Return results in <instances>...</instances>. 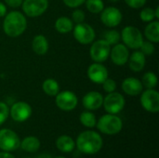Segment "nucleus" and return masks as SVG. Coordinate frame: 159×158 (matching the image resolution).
Returning <instances> with one entry per match:
<instances>
[{"label": "nucleus", "mask_w": 159, "mask_h": 158, "mask_svg": "<svg viewBox=\"0 0 159 158\" xmlns=\"http://www.w3.org/2000/svg\"><path fill=\"white\" fill-rule=\"evenodd\" d=\"M103 142L102 136L93 130H87L80 133L76 139L75 146L84 155H95L102 148Z\"/></svg>", "instance_id": "obj_1"}, {"label": "nucleus", "mask_w": 159, "mask_h": 158, "mask_svg": "<svg viewBox=\"0 0 159 158\" xmlns=\"http://www.w3.org/2000/svg\"><path fill=\"white\" fill-rule=\"evenodd\" d=\"M27 28V20L23 13L18 10H12L4 17L3 30L9 37H18L21 35Z\"/></svg>", "instance_id": "obj_2"}, {"label": "nucleus", "mask_w": 159, "mask_h": 158, "mask_svg": "<svg viewBox=\"0 0 159 158\" xmlns=\"http://www.w3.org/2000/svg\"><path fill=\"white\" fill-rule=\"evenodd\" d=\"M97 129L103 134L116 135L122 130L123 122L116 115L107 114L102 115L96 123Z\"/></svg>", "instance_id": "obj_3"}, {"label": "nucleus", "mask_w": 159, "mask_h": 158, "mask_svg": "<svg viewBox=\"0 0 159 158\" xmlns=\"http://www.w3.org/2000/svg\"><path fill=\"white\" fill-rule=\"evenodd\" d=\"M121 39L123 44L130 49H139L143 42V35L139 28L135 26H126L122 30Z\"/></svg>", "instance_id": "obj_4"}, {"label": "nucleus", "mask_w": 159, "mask_h": 158, "mask_svg": "<svg viewBox=\"0 0 159 158\" xmlns=\"http://www.w3.org/2000/svg\"><path fill=\"white\" fill-rule=\"evenodd\" d=\"M126 100L124 96L116 91L107 93L105 97H103L102 106L107 114L117 115L119 114L125 107Z\"/></svg>", "instance_id": "obj_5"}, {"label": "nucleus", "mask_w": 159, "mask_h": 158, "mask_svg": "<svg viewBox=\"0 0 159 158\" xmlns=\"http://www.w3.org/2000/svg\"><path fill=\"white\" fill-rule=\"evenodd\" d=\"M73 34L75 39L81 45H89L96 37V33L93 27L86 22L75 24L73 28Z\"/></svg>", "instance_id": "obj_6"}, {"label": "nucleus", "mask_w": 159, "mask_h": 158, "mask_svg": "<svg viewBox=\"0 0 159 158\" xmlns=\"http://www.w3.org/2000/svg\"><path fill=\"white\" fill-rule=\"evenodd\" d=\"M48 5V0H23L20 7L25 16L37 18L47 11Z\"/></svg>", "instance_id": "obj_7"}, {"label": "nucleus", "mask_w": 159, "mask_h": 158, "mask_svg": "<svg viewBox=\"0 0 159 158\" xmlns=\"http://www.w3.org/2000/svg\"><path fill=\"white\" fill-rule=\"evenodd\" d=\"M110 50L111 46L104 39H100L91 43L89 47V56L94 62L102 63L109 58Z\"/></svg>", "instance_id": "obj_8"}, {"label": "nucleus", "mask_w": 159, "mask_h": 158, "mask_svg": "<svg viewBox=\"0 0 159 158\" xmlns=\"http://www.w3.org/2000/svg\"><path fill=\"white\" fill-rule=\"evenodd\" d=\"M20 141L18 134L9 129H0V149L4 152H13L20 148Z\"/></svg>", "instance_id": "obj_9"}, {"label": "nucleus", "mask_w": 159, "mask_h": 158, "mask_svg": "<svg viewBox=\"0 0 159 158\" xmlns=\"http://www.w3.org/2000/svg\"><path fill=\"white\" fill-rule=\"evenodd\" d=\"M141 105L142 107L153 114H157L159 112V93L155 88H146V90H143L141 93Z\"/></svg>", "instance_id": "obj_10"}, {"label": "nucleus", "mask_w": 159, "mask_h": 158, "mask_svg": "<svg viewBox=\"0 0 159 158\" xmlns=\"http://www.w3.org/2000/svg\"><path fill=\"white\" fill-rule=\"evenodd\" d=\"M55 102L59 109L64 112H70L75 109L78 103L77 96L70 90L60 91L55 96Z\"/></svg>", "instance_id": "obj_11"}, {"label": "nucleus", "mask_w": 159, "mask_h": 158, "mask_svg": "<svg viewBox=\"0 0 159 158\" xmlns=\"http://www.w3.org/2000/svg\"><path fill=\"white\" fill-rule=\"evenodd\" d=\"M33 114V109L31 105L25 102H17L12 104L9 109V115L15 122H25L27 121Z\"/></svg>", "instance_id": "obj_12"}, {"label": "nucleus", "mask_w": 159, "mask_h": 158, "mask_svg": "<svg viewBox=\"0 0 159 158\" xmlns=\"http://www.w3.org/2000/svg\"><path fill=\"white\" fill-rule=\"evenodd\" d=\"M122 20H123L122 12L116 7H104L101 12L102 22L109 28H114L118 26L121 23Z\"/></svg>", "instance_id": "obj_13"}, {"label": "nucleus", "mask_w": 159, "mask_h": 158, "mask_svg": "<svg viewBox=\"0 0 159 158\" xmlns=\"http://www.w3.org/2000/svg\"><path fill=\"white\" fill-rule=\"evenodd\" d=\"M87 74L89 80L97 85L102 84L109 76L107 68L100 62L91 63L88 68Z\"/></svg>", "instance_id": "obj_14"}, {"label": "nucleus", "mask_w": 159, "mask_h": 158, "mask_svg": "<svg viewBox=\"0 0 159 158\" xmlns=\"http://www.w3.org/2000/svg\"><path fill=\"white\" fill-rule=\"evenodd\" d=\"M111 61L114 64L117 66H122L128 63L129 58V48H128L124 44L117 43L111 47L110 55Z\"/></svg>", "instance_id": "obj_15"}, {"label": "nucleus", "mask_w": 159, "mask_h": 158, "mask_svg": "<svg viewBox=\"0 0 159 158\" xmlns=\"http://www.w3.org/2000/svg\"><path fill=\"white\" fill-rule=\"evenodd\" d=\"M103 96L98 91H89L82 99V104L88 111H95L102 106Z\"/></svg>", "instance_id": "obj_16"}, {"label": "nucleus", "mask_w": 159, "mask_h": 158, "mask_svg": "<svg viewBox=\"0 0 159 158\" xmlns=\"http://www.w3.org/2000/svg\"><path fill=\"white\" fill-rule=\"evenodd\" d=\"M122 90L129 96H138L143 90V83L136 77H127L123 80L121 85Z\"/></svg>", "instance_id": "obj_17"}, {"label": "nucleus", "mask_w": 159, "mask_h": 158, "mask_svg": "<svg viewBox=\"0 0 159 158\" xmlns=\"http://www.w3.org/2000/svg\"><path fill=\"white\" fill-rule=\"evenodd\" d=\"M128 62H129V69L132 72L139 73L143 70L146 64V56L139 49H136L134 52H132L129 55Z\"/></svg>", "instance_id": "obj_18"}, {"label": "nucleus", "mask_w": 159, "mask_h": 158, "mask_svg": "<svg viewBox=\"0 0 159 158\" xmlns=\"http://www.w3.org/2000/svg\"><path fill=\"white\" fill-rule=\"evenodd\" d=\"M49 44L47 37L43 34H36L32 40V49L39 56H44L48 53Z\"/></svg>", "instance_id": "obj_19"}, {"label": "nucleus", "mask_w": 159, "mask_h": 158, "mask_svg": "<svg viewBox=\"0 0 159 158\" xmlns=\"http://www.w3.org/2000/svg\"><path fill=\"white\" fill-rule=\"evenodd\" d=\"M144 35L148 41L157 44L159 42V21L154 20L146 25L144 29Z\"/></svg>", "instance_id": "obj_20"}, {"label": "nucleus", "mask_w": 159, "mask_h": 158, "mask_svg": "<svg viewBox=\"0 0 159 158\" xmlns=\"http://www.w3.org/2000/svg\"><path fill=\"white\" fill-rule=\"evenodd\" d=\"M56 146L61 153H71L75 148V142L72 137L68 135H61L57 139Z\"/></svg>", "instance_id": "obj_21"}, {"label": "nucleus", "mask_w": 159, "mask_h": 158, "mask_svg": "<svg viewBox=\"0 0 159 158\" xmlns=\"http://www.w3.org/2000/svg\"><path fill=\"white\" fill-rule=\"evenodd\" d=\"M41 142L39 139L35 136H27L21 142L20 147L28 153H35L39 150Z\"/></svg>", "instance_id": "obj_22"}, {"label": "nucleus", "mask_w": 159, "mask_h": 158, "mask_svg": "<svg viewBox=\"0 0 159 158\" xmlns=\"http://www.w3.org/2000/svg\"><path fill=\"white\" fill-rule=\"evenodd\" d=\"M54 26H55V29L58 33L65 34H68V33L73 31L74 22L72 21V20L70 18L65 17V16H61L56 20Z\"/></svg>", "instance_id": "obj_23"}, {"label": "nucleus", "mask_w": 159, "mask_h": 158, "mask_svg": "<svg viewBox=\"0 0 159 158\" xmlns=\"http://www.w3.org/2000/svg\"><path fill=\"white\" fill-rule=\"evenodd\" d=\"M42 89L48 96L55 97L60 92V85L57 80L53 78H48L43 82Z\"/></svg>", "instance_id": "obj_24"}, {"label": "nucleus", "mask_w": 159, "mask_h": 158, "mask_svg": "<svg viewBox=\"0 0 159 158\" xmlns=\"http://www.w3.org/2000/svg\"><path fill=\"white\" fill-rule=\"evenodd\" d=\"M79 120H80V123L86 128L92 129V128L96 127V123H97L96 116L90 111H85V112L81 113Z\"/></svg>", "instance_id": "obj_25"}, {"label": "nucleus", "mask_w": 159, "mask_h": 158, "mask_svg": "<svg viewBox=\"0 0 159 158\" xmlns=\"http://www.w3.org/2000/svg\"><path fill=\"white\" fill-rule=\"evenodd\" d=\"M141 81L143 83V86L146 88H155L157 86L158 78L154 72H147L143 74Z\"/></svg>", "instance_id": "obj_26"}, {"label": "nucleus", "mask_w": 159, "mask_h": 158, "mask_svg": "<svg viewBox=\"0 0 159 158\" xmlns=\"http://www.w3.org/2000/svg\"><path fill=\"white\" fill-rule=\"evenodd\" d=\"M86 7L92 14H99L104 8L102 0H86Z\"/></svg>", "instance_id": "obj_27"}, {"label": "nucleus", "mask_w": 159, "mask_h": 158, "mask_svg": "<svg viewBox=\"0 0 159 158\" xmlns=\"http://www.w3.org/2000/svg\"><path fill=\"white\" fill-rule=\"evenodd\" d=\"M102 39H104L110 46H114V45L119 43V41L121 40V35L118 31L112 29V30L104 32Z\"/></svg>", "instance_id": "obj_28"}, {"label": "nucleus", "mask_w": 159, "mask_h": 158, "mask_svg": "<svg viewBox=\"0 0 159 158\" xmlns=\"http://www.w3.org/2000/svg\"><path fill=\"white\" fill-rule=\"evenodd\" d=\"M140 18L143 22H150L156 19L155 9L152 7H144L140 12Z\"/></svg>", "instance_id": "obj_29"}, {"label": "nucleus", "mask_w": 159, "mask_h": 158, "mask_svg": "<svg viewBox=\"0 0 159 158\" xmlns=\"http://www.w3.org/2000/svg\"><path fill=\"white\" fill-rule=\"evenodd\" d=\"M140 51H142L145 56H151L155 53L156 51V47H155V44L150 42V41H144L143 42V44L141 45L140 47Z\"/></svg>", "instance_id": "obj_30"}, {"label": "nucleus", "mask_w": 159, "mask_h": 158, "mask_svg": "<svg viewBox=\"0 0 159 158\" xmlns=\"http://www.w3.org/2000/svg\"><path fill=\"white\" fill-rule=\"evenodd\" d=\"M86 19V14L85 12L80 9V8H75L73 12H72V21L75 24L77 23H81L84 22Z\"/></svg>", "instance_id": "obj_31"}, {"label": "nucleus", "mask_w": 159, "mask_h": 158, "mask_svg": "<svg viewBox=\"0 0 159 158\" xmlns=\"http://www.w3.org/2000/svg\"><path fill=\"white\" fill-rule=\"evenodd\" d=\"M9 116V107L7 103L0 102V126L3 125Z\"/></svg>", "instance_id": "obj_32"}, {"label": "nucleus", "mask_w": 159, "mask_h": 158, "mask_svg": "<svg viewBox=\"0 0 159 158\" xmlns=\"http://www.w3.org/2000/svg\"><path fill=\"white\" fill-rule=\"evenodd\" d=\"M102 88L103 90L106 92V93H111V92H114L116 91V82L112 79V78H107L102 84Z\"/></svg>", "instance_id": "obj_33"}, {"label": "nucleus", "mask_w": 159, "mask_h": 158, "mask_svg": "<svg viewBox=\"0 0 159 158\" xmlns=\"http://www.w3.org/2000/svg\"><path fill=\"white\" fill-rule=\"evenodd\" d=\"M124 1L129 7L137 9V8L143 7L147 0H124Z\"/></svg>", "instance_id": "obj_34"}, {"label": "nucleus", "mask_w": 159, "mask_h": 158, "mask_svg": "<svg viewBox=\"0 0 159 158\" xmlns=\"http://www.w3.org/2000/svg\"><path fill=\"white\" fill-rule=\"evenodd\" d=\"M64 5L67 6L68 7L71 8H76L80 6H82L83 4H85L86 0H62Z\"/></svg>", "instance_id": "obj_35"}, {"label": "nucleus", "mask_w": 159, "mask_h": 158, "mask_svg": "<svg viewBox=\"0 0 159 158\" xmlns=\"http://www.w3.org/2000/svg\"><path fill=\"white\" fill-rule=\"evenodd\" d=\"M6 5L12 7V8H17L21 6L23 0H4Z\"/></svg>", "instance_id": "obj_36"}, {"label": "nucleus", "mask_w": 159, "mask_h": 158, "mask_svg": "<svg viewBox=\"0 0 159 158\" xmlns=\"http://www.w3.org/2000/svg\"><path fill=\"white\" fill-rule=\"evenodd\" d=\"M7 14V6L3 2H0V18L5 17Z\"/></svg>", "instance_id": "obj_37"}, {"label": "nucleus", "mask_w": 159, "mask_h": 158, "mask_svg": "<svg viewBox=\"0 0 159 158\" xmlns=\"http://www.w3.org/2000/svg\"><path fill=\"white\" fill-rule=\"evenodd\" d=\"M0 158H15L9 152H1L0 153Z\"/></svg>", "instance_id": "obj_38"}, {"label": "nucleus", "mask_w": 159, "mask_h": 158, "mask_svg": "<svg viewBox=\"0 0 159 158\" xmlns=\"http://www.w3.org/2000/svg\"><path fill=\"white\" fill-rule=\"evenodd\" d=\"M36 158H52V157H51V156H50V155H48V154H41V155H39V156H37Z\"/></svg>", "instance_id": "obj_39"}, {"label": "nucleus", "mask_w": 159, "mask_h": 158, "mask_svg": "<svg viewBox=\"0 0 159 158\" xmlns=\"http://www.w3.org/2000/svg\"><path fill=\"white\" fill-rule=\"evenodd\" d=\"M155 15H156V19L158 20L159 19V6H157L156 7V10H155Z\"/></svg>", "instance_id": "obj_40"}, {"label": "nucleus", "mask_w": 159, "mask_h": 158, "mask_svg": "<svg viewBox=\"0 0 159 158\" xmlns=\"http://www.w3.org/2000/svg\"><path fill=\"white\" fill-rule=\"evenodd\" d=\"M109 2H111V3H117V2H119L120 0H108Z\"/></svg>", "instance_id": "obj_41"}, {"label": "nucleus", "mask_w": 159, "mask_h": 158, "mask_svg": "<svg viewBox=\"0 0 159 158\" xmlns=\"http://www.w3.org/2000/svg\"><path fill=\"white\" fill-rule=\"evenodd\" d=\"M55 158H66V157H64V156H57V157H55Z\"/></svg>", "instance_id": "obj_42"}, {"label": "nucleus", "mask_w": 159, "mask_h": 158, "mask_svg": "<svg viewBox=\"0 0 159 158\" xmlns=\"http://www.w3.org/2000/svg\"><path fill=\"white\" fill-rule=\"evenodd\" d=\"M25 158H31V157H25Z\"/></svg>", "instance_id": "obj_43"}]
</instances>
